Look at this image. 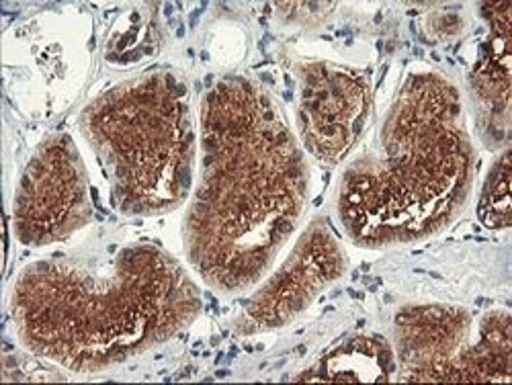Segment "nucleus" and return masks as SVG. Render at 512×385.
<instances>
[{
    "mask_svg": "<svg viewBox=\"0 0 512 385\" xmlns=\"http://www.w3.org/2000/svg\"><path fill=\"white\" fill-rule=\"evenodd\" d=\"M304 197V160L273 101L246 80L222 82L203 103L201 183L187 220L195 269L230 291L254 283Z\"/></svg>",
    "mask_w": 512,
    "mask_h": 385,
    "instance_id": "nucleus-1",
    "label": "nucleus"
},
{
    "mask_svg": "<svg viewBox=\"0 0 512 385\" xmlns=\"http://www.w3.org/2000/svg\"><path fill=\"white\" fill-rule=\"evenodd\" d=\"M478 213L488 228L510 226V154L508 150L492 168L478 205Z\"/></svg>",
    "mask_w": 512,
    "mask_h": 385,
    "instance_id": "nucleus-10",
    "label": "nucleus"
},
{
    "mask_svg": "<svg viewBox=\"0 0 512 385\" xmlns=\"http://www.w3.org/2000/svg\"><path fill=\"white\" fill-rule=\"evenodd\" d=\"M343 271V254L334 238L320 228L310 230L287 265L248 304V316L259 328H273L302 312L330 279Z\"/></svg>",
    "mask_w": 512,
    "mask_h": 385,
    "instance_id": "nucleus-8",
    "label": "nucleus"
},
{
    "mask_svg": "<svg viewBox=\"0 0 512 385\" xmlns=\"http://www.w3.org/2000/svg\"><path fill=\"white\" fill-rule=\"evenodd\" d=\"M369 113L367 80L326 66L304 76L302 134L306 146L326 162L343 158L363 132Z\"/></svg>",
    "mask_w": 512,
    "mask_h": 385,
    "instance_id": "nucleus-7",
    "label": "nucleus"
},
{
    "mask_svg": "<svg viewBox=\"0 0 512 385\" xmlns=\"http://www.w3.org/2000/svg\"><path fill=\"white\" fill-rule=\"evenodd\" d=\"M89 216L78 154L68 138H58L31 162L15 199L19 238L25 244H48L80 228Z\"/></svg>",
    "mask_w": 512,
    "mask_h": 385,
    "instance_id": "nucleus-6",
    "label": "nucleus"
},
{
    "mask_svg": "<svg viewBox=\"0 0 512 385\" xmlns=\"http://www.w3.org/2000/svg\"><path fill=\"white\" fill-rule=\"evenodd\" d=\"M457 91L416 76L392 109L377 152L359 158L340 187V220L357 244L406 242L445 226L467 197L472 148Z\"/></svg>",
    "mask_w": 512,
    "mask_h": 385,
    "instance_id": "nucleus-3",
    "label": "nucleus"
},
{
    "mask_svg": "<svg viewBox=\"0 0 512 385\" xmlns=\"http://www.w3.org/2000/svg\"><path fill=\"white\" fill-rule=\"evenodd\" d=\"M199 308L183 271L154 248H125L109 275L39 263L15 287L25 342L74 367L97 369L173 334Z\"/></svg>",
    "mask_w": 512,
    "mask_h": 385,
    "instance_id": "nucleus-2",
    "label": "nucleus"
},
{
    "mask_svg": "<svg viewBox=\"0 0 512 385\" xmlns=\"http://www.w3.org/2000/svg\"><path fill=\"white\" fill-rule=\"evenodd\" d=\"M185 95L170 76H154L89 109V132L125 211H158L187 193L193 136Z\"/></svg>",
    "mask_w": 512,
    "mask_h": 385,
    "instance_id": "nucleus-4",
    "label": "nucleus"
},
{
    "mask_svg": "<svg viewBox=\"0 0 512 385\" xmlns=\"http://www.w3.org/2000/svg\"><path fill=\"white\" fill-rule=\"evenodd\" d=\"M394 367V353L383 338H355L326 355L302 379L388 381Z\"/></svg>",
    "mask_w": 512,
    "mask_h": 385,
    "instance_id": "nucleus-9",
    "label": "nucleus"
},
{
    "mask_svg": "<svg viewBox=\"0 0 512 385\" xmlns=\"http://www.w3.org/2000/svg\"><path fill=\"white\" fill-rule=\"evenodd\" d=\"M472 318L451 308H422L396 320L404 379L508 381L510 318L498 314L478 342L469 340Z\"/></svg>",
    "mask_w": 512,
    "mask_h": 385,
    "instance_id": "nucleus-5",
    "label": "nucleus"
}]
</instances>
